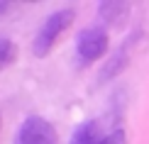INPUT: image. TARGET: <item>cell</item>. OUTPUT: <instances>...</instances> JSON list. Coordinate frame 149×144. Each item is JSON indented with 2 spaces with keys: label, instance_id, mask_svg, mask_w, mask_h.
<instances>
[{
  "label": "cell",
  "instance_id": "6da1fadb",
  "mask_svg": "<svg viewBox=\"0 0 149 144\" xmlns=\"http://www.w3.org/2000/svg\"><path fill=\"white\" fill-rule=\"evenodd\" d=\"M73 17H76V12H73L71 8L56 10V12H52V15L47 17V22L42 24V29L37 32L34 42H32V54L37 56V59H44V56L56 47L61 34L73 24Z\"/></svg>",
  "mask_w": 149,
  "mask_h": 144
},
{
  "label": "cell",
  "instance_id": "52a82bcc",
  "mask_svg": "<svg viewBox=\"0 0 149 144\" xmlns=\"http://www.w3.org/2000/svg\"><path fill=\"white\" fill-rule=\"evenodd\" d=\"M15 59H17V47H15V42L0 34V68L10 66Z\"/></svg>",
  "mask_w": 149,
  "mask_h": 144
},
{
  "label": "cell",
  "instance_id": "5b68a950",
  "mask_svg": "<svg viewBox=\"0 0 149 144\" xmlns=\"http://www.w3.org/2000/svg\"><path fill=\"white\" fill-rule=\"evenodd\" d=\"M134 42H137V34H132V37L125 42V44H122V47L113 54V59H110V61H108V66L103 68V73H100V78H98V83H105V81L115 78L117 73L125 68V64L130 61V51H132V44H134Z\"/></svg>",
  "mask_w": 149,
  "mask_h": 144
},
{
  "label": "cell",
  "instance_id": "8992f818",
  "mask_svg": "<svg viewBox=\"0 0 149 144\" xmlns=\"http://www.w3.org/2000/svg\"><path fill=\"white\" fill-rule=\"evenodd\" d=\"M127 12H130V3H100V8H98V15L108 27H122Z\"/></svg>",
  "mask_w": 149,
  "mask_h": 144
},
{
  "label": "cell",
  "instance_id": "277c9868",
  "mask_svg": "<svg viewBox=\"0 0 149 144\" xmlns=\"http://www.w3.org/2000/svg\"><path fill=\"white\" fill-rule=\"evenodd\" d=\"M15 144H59L54 125L39 115L24 117L15 132Z\"/></svg>",
  "mask_w": 149,
  "mask_h": 144
},
{
  "label": "cell",
  "instance_id": "7a4b0ae2",
  "mask_svg": "<svg viewBox=\"0 0 149 144\" xmlns=\"http://www.w3.org/2000/svg\"><path fill=\"white\" fill-rule=\"evenodd\" d=\"M110 47V37L108 29L103 24H91V27H83L78 32L76 39V61L81 68L98 64V59H103L105 51Z\"/></svg>",
  "mask_w": 149,
  "mask_h": 144
},
{
  "label": "cell",
  "instance_id": "3957f363",
  "mask_svg": "<svg viewBox=\"0 0 149 144\" xmlns=\"http://www.w3.org/2000/svg\"><path fill=\"white\" fill-rule=\"evenodd\" d=\"M69 144H125V132L117 122L86 120L73 129Z\"/></svg>",
  "mask_w": 149,
  "mask_h": 144
}]
</instances>
